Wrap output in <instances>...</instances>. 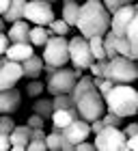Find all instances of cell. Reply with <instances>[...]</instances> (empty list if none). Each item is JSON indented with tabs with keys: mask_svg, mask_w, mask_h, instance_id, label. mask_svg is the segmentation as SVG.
Listing matches in <instances>:
<instances>
[{
	"mask_svg": "<svg viewBox=\"0 0 138 151\" xmlns=\"http://www.w3.org/2000/svg\"><path fill=\"white\" fill-rule=\"evenodd\" d=\"M88 45H91V54L95 60H104L106 56V50H104V37H91L88 39Z\"/></svg>",
	"mask_w": 138,
	"mask_h": 151,
	"instance_id": "25",
	"label": "cell"
},
{
	"mask_svg": "<svg viewBox=\"0 0 138 151\" xmlns=\"http://www.w3.org/2000/svg\"><path fill=\"white\" fill-rule=\"evenodd\" d=\"M30 35V26H28V19H17V22H11V28L6 30V37H9L11 43H24L28 41Z\"/></svg>",
	"mask_w": 138,
	"mask_h": 151,
	"instance_id": "16",
	"label": "cell"
},
{
	"mask_svg": "<svg viewBox=\"0 0 138 151\" xmlns=\"http://www.w3.org/2000/svg\"><path fill=\"white\" fill-rule=\"evenodd\" d=\"M82 76V69H69V67H58L54 73L47 76V82H45V91L52 95H60V93H71L78 78Z\"/></svg>",
	"mask_w": 138,
	"mask_h": 151,
	"instance_id": "5",
	"label": "cell"
},
{
	"mask_svg": "<svg viewBox=\"0 0 138 151\" xmlns=\"http://www.w3.org/2000/svg\"><path fill=\"white\" fill-rule=\"evenodd\" d=\"M6 149H11V138L9 134H0V151H6Z\"/></svg>",
	"mask_w": 138,
	"mask_h": 151,
	"instance_id": "39",
	"label": "cell"
},
{
	"mask_svg": "<svg viewBox=\"0 0 138 151\" xmlns=\"http://www.w3.org/2000/svg\"><path fill=\"white\" fill-rule=\"evenodd\" d=\"M24 19H28L30 24H37V26H50L54 19L52 2H47V0H28L24 9Z\"/></svg>",
	"mask_w": 138,
	"mask_h": 151,
	"instance_id": "10",
	"label": "cell"
},
{
	"mask_svg": "<svg viewBox=\"0 0 138 151\" xmlns=\"http://www.w3.org/2000/svg\"><path fill=\"white\" fill-rule=\"evenodd\" d=\"M101 2H104V6H106V9L110 11V15H112L114 11H119L121 6H123V4H121V0H101Z\"/></svg>",
	"mask_w": 138,
	"mask_h": 151,
	"instance_id": "35",
	"label": "cell"
},
{
	"mask_svg": "<svg viewBox=\"0 0 138 151\" xmlns=\"http://www.w3.org/2000/svg\"><path fill=\"white\" fill-rule=\"evenodd\" d=\"M9 4H11V0H0V15H4V13H6Z\"/></svg>",
	"mask_w": 138,
	"mask_h": 151,
	"instance_id": "42",
	"label": "cell"
},
{
	"mask_svg": "<svg viewBox=\"0 0 138 151\" xmlns=\"http://www.w3.org/2000/svg\"><path fill=\"white\" fill-rule=\"evenodd\" d=\"M71 97L75 101L78 114L82 119H86L88 123L95 121V119H101L104 112H106V99L97 91L93 76H80L73 91H71Z\"/></svg>",
	"mask_w": 138,
	"mask_h": 151,
	"instance_id": "1",
	"label": "cell"
},
{
	"mask_svg": "<svg viewBox=\"0 0 138 151\" xmlns=\"http://www.w3.org/2000/svg\"><path fill=\"white\" fill-rule=\"evenodd\" d=\"M43 65H45V60H43V56H28L22 63V69H24V76L28 80H32V78H39L41 73H43Z\"/></svg>",
	"mask_w": 138,
	"mask_h": 151,
	"instance_id": "19",
	"label": "cell"
},
{
	"mask_svg": "<svg viewBox=\"0 0 138 151\" xmlns=\"http://www.w3.org/2000/svg\"><path fill=\"white\" fill-rule=\"evenodd\" d=\"M93 80H95V86H97V91H99L101 95H106L110 88L114 86V82L110 80V78H93Z\"/></svg>",
	"mask_w": 138,
	"mask_h": 151,
	"instance_id": "32",
	"label": "cell"
},
{
	"mask_svg": "<svg viewBox=\"0 0 138 151\" xmlns=\"http://www.w3.org/2000/svg\"><path fill=\"white\" fill-rule=\"evenodd\" d=\"M19 104H22V93L13 88H0V114H13L17 112Z\"/></svg>",
	"mask_w": 138,
	"mask_h": 151,
	"instance_id": "13",
	"label": "cell"
},
{
	"mask_svg": "<svg viewBox=\"0 0 138 151\" xmlns=\"http://www.w3.org/2000/svg\"><path fill=\"white\" fill-rule=\"evenodd\" d=\"M75 151H95V142H88V140H82L75 145Z\"/></svg>",
	"mask_w": 138,
	"mask_h": 151,
	"instance_id": "37",
	"label": "cell"
},
{
	"mask_svg": "<svg viewBox=\"0 0 138 151\" xmlns=\"http://www.w3.org/2000/svg\"><path fill=\"white\" fill-rule=\"evenodd\" d=\"M104 50H106V56L108 58H114L119 50H116V35L112 30H108L106 35H104Z\"/></svg>",
	"mask_w": 138,
	"mask_h": 151,
	"instance_id": "26",
	"label": "cell"
},
{
	"mask_svg": "<svg viewBox=\"0 0 138 151\" xmlns=\"http://www.w3.org/2000/svg\"><path fill=\"white\" fill-rule=\"evenodd\" d=\"M32 43L30 41H24V43H9V47H6L4 56L9 60H17V63H24L28 56H32L34 50H32Z\"/></svg>",
	"mask_w": 138,
	"mask_h": 151,
	"instance_id": "15",
	"label": "cell"
},
{
	"mask_svg": "<svg viewBox=\"0 0 138 151\" xmlns=\"http://www.w3.org/2000/svg\"><path fill=\"white\" fill-rule=\"evenodd\" d=\"M88 134H91V123H88L86 119H82V116L73 119V121L63 129V136H65L69 142H73V145H78V142L86 140Z\"/></svg>",
	"mask_w": 138,
	"mask_h": 151,
	"instance_id": "12",
	"label": "cell"
},
{
	"mask_svg": "<svg viewBox=\"0 0 138 151\" xmlns=\"http://www.w3.org/2000/svg\"><path fill=\"white\" fill-rule=\"evenodd\" d=\"M43 60L54 67H65L69 63V39L65 35H50L43 45Z\"/></svg>",
	"mask_w": 138,
	"mask_h": 151,
	"instance_id": "6",
	"label": "cell"
},
{
	"mask_svg": "<svg viewBox=\"0 0 138 151\" xmlns=\"http://www.w3.org/2000/svg\"><path fill=\"white\" fill-rule=\"evenodd\" d=\"M110 11L104 6L101 0H86L80 4V15H78V30L86 39L91 37H104L110 30Z\"/></svg>",
	"mask_w": 138,
	"mask_h": 151,
	"instance_id": "2",
	"label": "cell"
},
{
	"mask_svg": "<svg viewBox=\"0 0 138 151\" xmlns=\"http://www.w3.org/2000/svg\"><path fill=\"white\" fill-rule=\"evenodd\" d=\"M26 2H28V0H11L9 9H6V13L2 15V17H4V22H6V24H11V22H17V19H22V17H24Z\"/></svg>",
	"mask_w": 138,
	"mask_h": 151,
	"instance_id": "21",
	"label": "cell"
},
{
	"mask_svg": "<svg viewBox=\"0 0 138 151\" xmlns=\"http://www.w3.org/2000/svg\"><path fill=\"white\" fill-rule=\"evenodd\" d=\"M47 2H52V4H54V2H56V0H47Z\"/></svg>",
	"mask_w": 138,
	"mask_h": 151,
	"instance_id": "45",
	"label": "cell"
},
{
	"mask_svg": "<svg viewBox=\"0 0 138 151\" xmlns=\"http://www.w3.org/2000/svg\"><path fill=\"white\" fill-rule=\"evenodd\" d=\"M43 91H45V84H43L39 78H32L28 84H26V91H24V93L28 95V97H39Z\"/></svg>",
	"mask_w": 138,
	"mask_h": 151,
	"instance_id": "27",
	"label": "cell"
},
{
	"mask_svg": "<svg viewBox=\"0 0 138 151\" xmlns=\"http://www.w3.org/2000/svg\"><path fill=\"white\" fill-rule=\"evenodd\" d=\"M78 110H75V106L73 108H67V110H54L52 112V129H63L71 123L73 119H78Z\"/></svg>",
	"mask_w": 138,
	"mask_h": 151,
	"instance_id": "18",
	"label": "cell"
},
{
	"mask_svg": "<svg viewBox=\"0 0 138 151\" xmlns=\"http://www.w3.org/2000/svg\"><path fill=\"white\" fill-rule=\"evenodd\" d=\"M101 129H104V121H101V119H95V121H91V132H93V134L101 132Z\"/></svg>",
	"mask_w": 138,
	"mask_h": 151,
	"instance_id": "41",
	"label": "cell"
},
{
	"mask_svg": "<svg viewBox=\"0 0 138 151\" xmlns=\"http://www.w3.org/2000/svg\"><path fill=\"white\" fill-rule=\"evenodd\" d=\"M106 63H108V58H104V60H93V63H91L88 71H91L93 78H104V69H106Z\"/></svg>",
	"mask_w": 138,
	"mask_h": 151,
	"instance_id": "31",
	"label": "cell"
},
{
	"mask_svg": "<svg viewBox=\"0 0 138 151\" xmlns=\"http://www.w3.org/2000/svg\"><path fill=\"white\" fill-rule=\"evenodd\" d=\"M69 28H71V26H69V24L65 22L63 17H60V19H56V17H54V19H52V24H50V30H52V35H65V37H67Z\"/></svg>",
	"mask_w": 138,
	"mask_h": 151,
	"instance_id": "28",
	"label": "cell"
},
{
	"mask_svg": "<svg viewBox=\"0 0 138 151\" xmlns=\"http://www.w3.org/2000/svg\"><path fill=\"white\" fill-rule=\"evenodd\" d=\"M93 54H91V45H88V39L84 35H78L73 39H69V63H71L75 69H88L93 63Z\"/></svg>",
	"mask_w": 138,
	"mask_h": 151,
	"instance_id": "9",
	"label": "cell"
},
{
	"mask_svg": "<svg viewBox=\"0 0 138 151\" xmlns=\"http://www.w3.org/2000/svg\"><path fill=\"white\" fill-rule=\"evenodd\" d=\"M9 37H6V32H0V56H2V54L6 52V47H9Z\"/></svg>",
	"mask_w": 138,
	"mask_h": 151,
	"instance_id": "38",
	"label": "cell"
},
{
	"mask_svg": "<svg viewBox=\"0 0 138 151\" xmlns=\"http://www.w3.org/2000/svg\"><path fill=\"white\" fill-rule=\"evenodd\" d=\"M52 104H54V110H67V108L75 106V101L71 97V93H60V95H54L52 97Z\"/></svg>",
	"mask_w": 138,
	"mask_h": 151,
	"instance_id": "24",
	"label": "cell"
},
{
	"mask_svg": "<svg viewBox=\"0 0 138 151\" xmlns=\"http://www.w3.org/2000/svg\"><path fill=\"white\" fill-rule=\"evenodd\" d=\"M32 112L41 114L45 121H47V119H52V112H54V104H52V99H45V97L37 99V101L32 104Z\"/></svg>",
	"mask_w": 138,
	"mask_h": 151,
	"instance_id": "23",
	"label": "cell"
},
{
	"mask_svg": "<svg viewBox=\"0 0 138 151\" xmlns=\"http://www.w3.org/2000/svg\"><path fill=\"white\" fill-rule=\"evenodd\" d=\"M134 6H136V11H134L132 19L127 22L125 30L116 37V50L123 56L138 60V4H134Z\"/></svg>",
	"mask_w": 138,
	"mask_h": 151,
	"instance_id": "7",
	"label": "cell"
},
{
	"mask_svg": "<svg viewBox=\"0 0 138 151\" xmlns=\"http://www.w3.org/2000/svg\"><path fill=\"white\" fill-rule=\"evenodd\" d=\"M52 35V30H50V26H30V35H28V41L34 45V47H43L45 45V41L50 39Z\"/></svg>",
	"mask_w": 138,
	"mask_h": 151,
	"instance_id": "20",
	"label": "cell"
},
{
	"mask_svg": "<svg viewBox=\"0 0 138 151\" xmlns=\"http://www.w3.org/2000/svg\"><path fill=\"white\" fill-rule=\"evenodd\" d=\"M13 127H15L13 116L11 114H0V134H11Z\"/></svg>",
	"mask_w": 138,
	"mask_h": 151,
	"instance_id": "30",
	"label": "cell"
},
{
	"mask_svg": "<svg viewBox=\"0 0 138 151\" xmlns=\"http://www.w3.org/2000/svg\"><path fill=\"white\" fill-rule=\"evenodd\" d=\"M125 151H138V134H134V136H129V138H127Z\"/></svg>",
	"mask_w": 138,
	"mask_h": 151,
	"instance_id": "36",
	"label": "cell"
},
{
	"mask_svg": "<svg viewBox=\"0 0 138 151\" xmlns=\"http://www.w3.org/2000/svg\"><path fill=\"white\" fill-rule=\"evenodd\" d=\"M104 78H110L114 84H134L138 80V60L116 54L114 58H108Z\"/></svg>",
	"mask_w": 138,
	"mask_h": 151,
	"instance_id": "4",
	"label": "cell"
},
{
	"mask_svg": "<svg viewBox=\"0 0 138 151\" xmlns=\"http://www.w3.org/2000/svg\"><path fill=\"white\" fill-rule=\"evenodd\" d=\"M125 132L114 125H104L101 132L95 134V149L99 151H125Z\"/></svg>",
	"mask_w": 138,
	"mask_h": 151,
	"instance_id": "8",
	"label": "cell"
},
{
	"mask_svg": "<svg viewBox=\"0 0 138 151\" xmlns=\"http://www.w3.org/2000/svg\"><path fill=\"white\" fill-rule=\"evenodd\" d=\"M123 132H125L127 138H129V136H134V134H138V123H129V125H125V127H123Z\"/></svg>",
	"mask_w": 138,
	"mask_h": 151,
	"instance_id": "40",
	"label": "cell"
},
{
	"mask_svg": "<svg viewBox=\"0 0 138 151\" xmlns=\"http://www.w3.org/2000/svg\"><path fill=\"white\" fill-rule=\"evenodd\" d=\"M28 151H45L47 145H45V140H39V138H30L28 142V147H26Z\"/></svg>",
	"mask_w": 138,
	"mask_h": 151,
	"instance_id": "34",
	"label": "cell"
},
{
	"mask_svg": "<svg viewBox=\"0 0 138 151\" xmlns=\"http://www.w3.org/2000/svg\"><path fill=\"white\" fill-rule=\"evenodd\" d=\"M24 76L22 63L9 58H0V88H13L19 82V78Z\"/></svg>",
	"mask_w": 138,
	"mask_h": 151,
	"instance_id": "11",
	"label": "cell"
},
{
	"mask_svg": "<svg viewBox=\"0 0 138 151\" xmlns=\"http://www.w3.org/2000/svg\"><path fill=\"white\" fill-rule=\"evenodd\" d=\"M30 132H32V127L26 123V125H15L13 127V132L9 134V138H11V149L13 151H24L26 147H28V142H30Z\"/></svg>",
	"mask_w": 138,
	"mask_h": 151,
	"instance_id": "14",
	"label": "cell"
},
{
	"mask_svg": "<svg viewBox=\"0 0 138 151\" xmlns=\"http://www.w3.org/2000/svg\"><path fill=\"white\" fill-rule=\"evenodd\" d=\"M121 4H134V0H121Z\"/></svg>",
	"mask_w": 138,
	"mask_h": 151,
	"instance_id": "44",
	"label": "cell"
},
{
	"mask_svg": "<svg viewBox=\"0 0 138 151\" xmlns=\"http://www.w3.org/2000/svg\"><path fill=\"white\" fill-rule=\"evenodd\" d=\"M104 99H106V110L121 114L123 119L138 114V91L132 84H114L104 95Z\"/></svg>",
	"mask_w": 138,
	"mask_h": 151,
	"instance_id": "3",
	"label": "cell"
},
{
	"mask_svg": "<svg viewBox=\"0 0 138 151\" xmlns=\"http://www.w3.org/2000/svg\"><path fill=\"white\" fill-rule=\"evenodd\" d=\"M45 145H47L50 151H75V145L65 138L60 129H52V132L45 136Z\"/></svg>",
	"mask_w": 138,
	"mask_h": 151,
	"instance_id": "17",
	"label": "cell"
},
{
	"mask_svg": "<svg viewBox=\"0 0 138 151\" xmlns=\"http://www.w3.org/2000/svg\"><path fill=\"white\" fill-rule=\"evenodd\" d=\"M0 32H6V22H4L2 15H0Z\"/></svg>",
	"mask_w": 138,
	"mask_h": 151,
	"instance_id": "43",
	"label": "cell"
},
{
	"mask_svg": "<svg viewBox=\"0 0 138 151\" xmlns=\"http://www.w3.org/2000/svg\"><path fill=\"white\" fill-rule=\"evenodd\" d=\"M78 15H80V4L75 0H63V19L69 26L78 24Z\"/></svg>",
	"mask_w": 138,
	"mask_h": 151,
	"instance_id": "22",
	"label": "cell"
},
{
	"mask_svg": "<svg viewBox=\"0 0 138 151\" xmlns=\"http://www.w3.org/2000/svg\"><path fill=\"white\" fill-rule=\"evenodd\" d=\"M26 123H28L30 127H45V119H43L41 114H37V112H32V114L28 116V121H26Z\"/></svg>",
	"mask_w": 138,
	"mask_h": 151,
	"instance_id": "33",
	"label": "cell"
},
{
	"mask_svg": "<svg viewBox=\"0 0 138 151\" xmlns=\"http://www.w3.org/2000/svg\"><path fill=\"white\" fill-rule=\"evenodd\" d=\"M101 121H104V125H114V127H121L125 119H123L121 114L112 112V110H106V112H104V116H101Z\"/></svg>",
	"mask_w": 138,
	"mask_h": 151,
	"instance_id": "29",
	"label": "cell"
}]
</instances>
